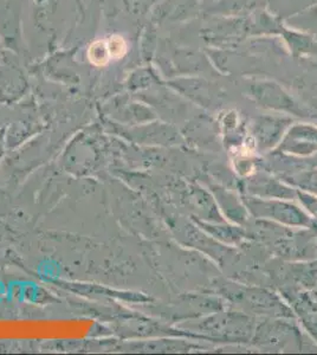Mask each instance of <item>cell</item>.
Returning a JSON list of instances; mask_svg holds the SVG:
<instances>
[{"mask_svg":"<svg viewBox=\"0 0 317 355\" xmlns=\"http://www.w3.org/2000/svg\"><path fill=\"white\" fill-rule=\"evenodd\" d=\"M256 316L239 309H221L198 318L191 328L201 341L225 346L250 345L257 326Z\"/></svg>","mask_w":317,"mask_h":355,"instance_id":"obj_1","label":"cell"},{"mask_svg":"<svg viewBox=\"0 0 317 355\" xmlns=\"http://www.w3.org/2000/svg\"><path fill=\"white\" fill-rule=\"evenodd\" d=\"M218 294L221 297L233 304L236 309L245 311L252 316L295 319L296 315L293 308L283 301L276 293L261 287H250L233 282L219 283Z\"/></svg>","mask_w":317,"mask_h":355,"instance_id":"obj_2","label":"cell"},{"mask_svg":"<svg viewBox=\"0 0 317 355\" xmlns=\"http://www.w3.org/2000/svg\"><path fill=\"white\" fill-rule=\"evenodd\" d=\"M241 198L252 219L276 223L290 229L314 230V220L295 200L266 199L241 193Z\"/></svg>","mask_w":317,"mask_h":355,"instance_id":"obj_3","label":"cell"},{"mask_svg":"<svg viewBox=\"0 0 317 355\" xmlns=\"http://www.w3.org/2000/svg\"><path fill=\"white\" fill-rule=\"evenodd\" d=\"M291 320L265 318L258 321L250 345L258 351L269 353L301 352V329Z\"/></svg>","mask_w":317,"mask_h":355,"instance_id":"obj_4","label":"cell"},{"mask_svg":"<svg viewBox=\"0 0 317 355\" xmlns=\"http://www.w3.org/2000/svg\"><path fill=\"white\" fill-rule=\"evenodd\" d=\"M241 191L244 194L266 199L296 200V189L288 182L269 173V171L255 172L241 180Z\"/></svg>","mask_w":317,"mask_h":355,"instance_id":"obj_5","label":"cell"},{"mask_svg":"<svg viewBox=\"0 0 317 355\" xmlns=\"http://www.w3.org/2000/svg\"><path fill=\"white\" fill-rule=\"evenodd\" d=\"M209 190L212 192L223 217L228 222L241 226L250 222L251 216L243 202L241 194L238 196L234 191L221 184H213L209 186Z\"/></svg>","mask_w":317,"mask_h":355,"instance_id":"obj_6","label":"cell"},{"mask_svg":"<svg viewBox=\"0 0 317 355\" xmlns=\"http://www.w3.org/2000/svg\"><path fill=\"white\" fill-rule=\"evenodd\" d=\"M271 153L290 157H311L317 154V132L293 130Z\"/></svg>","mask_w":317,"mask_h":355,"instance_id":"obj_7","label":"cell"},{"mask_svg":"<svg viewBox=\"0 0 317 355\" xmlns=\"http://www.w3.org/2000/svg\"><path fill=\"white\" fill-rule=\"evenodd\" d=\"M196 225L199 226L201 230L209 234L214 241L221 243L223 245L239 246L248 239V232L245 226L237 225L230 222L212 223L204 222L200 219H196Z\"/></svg>","mask_w":317,"mask_h":355,"instance_id":"obj_8","label":"cell"},{"mask_svg":"<svg viewBox=\"0 0 317 355\" xmlns=\"http://www.w3.org/2000/svg\"><path fill=\"white\" fill-rule=\"evenodd\" d=\"M191 190H192L191 200H192L194 212H196V219H200L204 222H228L223 217L211 191L206 190L204 186H201L198 182L197 185L192 186Z\"/></svg>","mask_w":317,"mask_h":355,"instance_id":"obj_9","label":"cell"},{"mask_svg":"<svg viewBox=\"0 0 317 355\" xmlns=\"http://www.w3.org/2000/svg\"><path fill=\"white\" fill-rule=\"evenodd\" d=\"M89 60L96 67H103L107 64L112 57L109 53L108 42L97 41L90 45L88 51Z\"/></svg>","mask_w":317,"mask_h":355,"instance_id":"obj_10","label":"cell"},{"mask_svg":"<svg viewBox=\"0 0 317 355\" xmlns=\"http://www.w3.org/2000/svg\"><path fill=\"white\" fill-rule=\"evenodd\" d=\"M298 316L307 333H309L311 338L317 341V311H305Z\"/></svg>","mask_w":317,"mask_h":355,"instance_id":"obj_11","label":"cell"},{"mask_svg":"<svg viewBox=\"0 0 317 355\" xmlns=\"http://www.w3.org/2000/svg\"><path fill=\"white\" fill-rule=\"evenodd\" d=\"M109 53L112 58H121L127 53V44L123 41V38L120 36H112L109 38L108 41Z\"/></svg>","mask_w":317,"mask_h":355,"instance_id":"obj_12","label":"cell"},{"mask_svg":"<svg viewBox=\"0 0 317 355\" xmlns=\"http://www.w3.org/2000/svg\"><path fill=\"white\" fill-rule=\"evenodd\" d=\"M316 254H317V239H316Z\"/></svg>","mask_w":317,"mask_h":355,"instance_id":"obj_13","label":"cell"}]
</instances>
